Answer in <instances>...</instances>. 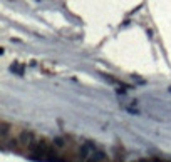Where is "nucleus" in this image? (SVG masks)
<instances>
[]
</instances>
